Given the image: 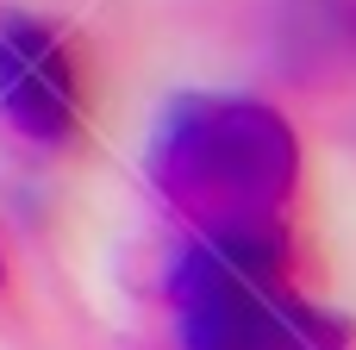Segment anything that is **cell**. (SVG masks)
Returning <instances> with one entry per match:
<instances>
[{
	"label": "cell",
	"mask_w": 356,
	"mask_h": 350,
	"mask_svg": "<svg viewBox=\"0 0 356 350\" xmlns=\"http://www.w3.org/2000/svg\"><path fill=\"white\" fill-rule=\"evenodd\" d=\"M144 182L181 238L313 250L307 232V144L294 119L257 94L188 88L144 144Z\"/></svg>",
	"instance_id": "cell-1"
},
{
	"label": "cell",
	"mask_w": 356,
	"mask_h": 350,
	"mask_svg": "<svg viewBox=\"0 0 356 350\" xmlns=\"http://www.w3.org/2000/svg\"><path fill=\"white\" fill-rule=\"evenodd\" d=\"M313 250L181 238L163 276L181 350H356V319L313 294Z\"/></svg>",
	"instance_id": "cell-2"
},
{
	"label": "cell",
	"mask_w": 356,
	"mask_h": 350,
	"mask_svg": "<svg viewBox=\"0 0 356 350\" xmlns=\"http://www.w3.org/2000/svg\"><path fill=\"white\" fill-rule=\"evenodd\" d=\"M94 81L69 25L44 13H0V125L44 157H63L88 138Z\"/></svg>",
	"instance_id": "cell-3"
},
{
	"label": "cell",
	"mask_w": 356,
	"mask_h": 350,
	"mask_svg": "<svg viewBox=\"0 0 356 350\" xmlns=\"http://www.w3.org/2000/svg\"><path fill=\"white\" fill-rule=\"evenodd\" d=\"M0 288H6V257H0Z\"/></svg>",
	"instance_id": "cell-4"
}]
</instances>
